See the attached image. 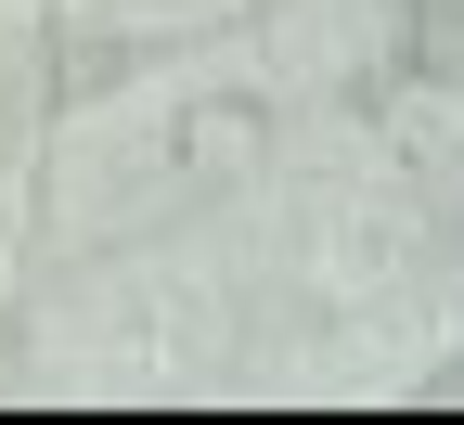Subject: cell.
<instances>
[{
  "instance_id": "1",
  "label": "cell",
  "mask_w": 464,
  "mask_h": 425,
  "mask_svg": "<svg viewBox=\"0 0 464 425\" xmlns=\"http://www.w3.org/2000/svg\"><path fill=\"white\" fill-rule=\"evenodd\" d=\"M271 155H284V91L258 65H194V78H155V91H103L39 155V258L103 271L130 246L207 232L232 194H258Z\"/></svg>"
},
{
  "instance_id": "2",
  "label": "cell",
  "mask_w": 464,
  "mask_h": 425,
  "mask_svg": "<svg viewBox=\"0 0 464 425\" xmlns=\"http://www.w3.org/2000/svg\"><path fill=\"white\" fill-rule=\"evenodd\" d=\"M400 387H413V400H464V348H426V361H413Z\"/></svg>"
},
{
  "instance_id": "3",
  "label": "cell",
  "mask_w": 464,
  "mask_h": 425,
  "mask_svg": "<svg viewBox=\"0 0 464 425\" xmlns=\"http://www.w3.org/2000/svg\"><path fill=\"white\" fill-rule=\"evenodd\" d=\"M451 116H464V91H451Z\"/></svg>"
}]
</instances>
